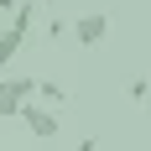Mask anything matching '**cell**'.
<instances>
[{
	"instance_id": "6",
	"label": "cell",
	"mask_w": 151,
	"mask_h": 151,
	"mask_svg": "<svg viewBox=\"0 0 151 151\" xmlns=\"http://www.w3.org/2000/svg\"><path fill=\"white\" fill-rule=\"evenodd\" d=\"M125 94H130V99H146V94H151V83H146V78H130V89H125Z\"/></svg>"
},
{
	"instance_id": "2",
	"label": "cell",
	"mask_w": 151,
	"mask_h": 151,
	"mask_svg": "<svg viewBox=\"0 0 151 151\" xmlns=\"http://www.w3.org/2000/svg\"><path fill=\"white\" fill-rule=\"evenodd\" d=\"M26 99H37V78H0V120H11V115H21V104Z\"/></svg>"
},
{
	"instance_id": "7",
	"label": "cell",
	"mask_w": 151,
	"mask_h": 151,
	"mask_svg": "<svg viewBox=\"0 0 151 151\" xmlns=\"http://www.w3.org/2000/svg\"><path fill=\"white\" fill-rule=\"evenodd\" d=\"M16 5H21V0H0V11H5V16H11V11H16Z\"/></svg>"
},
{
	"instance_id": "5",
	"label": "cell",
	"mask_w": 151,
	"mask_h": 151,
	"mask_svg": "<svg viewBox=\"0 0 151 151\" xmlns=\"http://www.w3.org/2000/svg\"><path fill=\"white\" fill-rule=\"evenodd\" d=\"M63 99H68V89H63L58 78H37V104L52 109V104H63Z\"/></svg>"
},
{
	"instance_id": "4",
	"label": "cell",
	"mask_w": 151,
	"mask_h": 151,
	"mask_svg": "<svg viewBox=\"0 0 151 151\" xmlns=\"http://www.w3.org/2000/svg\"><path fill=\"white\" fill-rule=\"evenodd\" d=\"M68 31H73L78 47H99V42L109 37V16H104V11H94V16H73V26H68Z\"/></svg>"
},
{
	"instance_id": "8",
	"label": "cell",
	"mask_w": 151,
	"mask_h": 151,
	"mask_svg": "<svg viewBox=\"0 0 151 151\" xmlns=\"http://www.w3.org/2000/svg\"><path fill=\"white\" fill-rule=\"evenodd\" d=\"M146 115H151V94H146Z\"/></svg>"
},
{
	"instance_id": "3",
	"label": "cell",
	"mask_w": 151,
	"mask_h": 151,
	"mask_svg": "<svg viewBox=\"0 0 151 151\" xmlns=\"http://www.w3.org/2000/svg\"><path fill=\"white\" fill-rule=\"evenodd\" d=\"M21 120H26V130H31L37 141H52V136H58V109L37 104V99H26V104H21Z\"/></svg>"
},
{
	"instance_id": "1",
	"label": "cell",
	"mask_w": 151,
	"mask_h": 151,
	"mask_svg": "<svg viewBox=\"0 0 151 151\" xmlns=\"http://www.w3.org/2000/svg\"><path fill=\"white\" fill-rule=\"evenodd\" d=\"M31 16H37V0H21L11 11V26L0 31V73H5V63L21 52V42H26V31H31Z\"/></svg>"
}]
</instances>
